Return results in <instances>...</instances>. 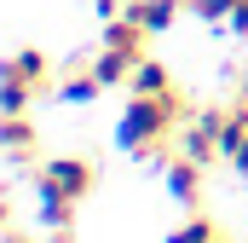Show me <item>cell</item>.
<instances>
[{
    "mask_svg": "<svg viewBox=\"0 0 248 243\" xmlns=\"http://www.w3.org/2000/svg\"><path fill=\"white\" fill-rule=\"evenodd\" d=\"M162 174H168V191H173L185 208H202V174H208V168H202L196 156H185V151L173 145V156L162 162Z\"/></svg>",
    "mask_w": 248,
    "mask_h": 243,
    "instance_id": "cell-4",
    "label": "cell"
},
{
    "mask_svg": "<svg viewBox=\"0 0 248 243\" xmlns=\"http://www.w3.org/2000/svg\"><path fill=\"white\" fill-rule=\"evenodd\" d=\"M35 180L41 185H58V191H69V197H93V185H98V162L93 156H41L35 162Z\"/></svg>",
    "mask_w": 248,
    "mask_h": 243,
    "instance_id": "cell-3",
    "label": "cell"
},
{
    "mask_svg": "<svg viewBox=\"0 0 248 243\" xmlns=\"http://www.w3.org/2000/svg\"><path fill=\"white\" fill-rule=\"evenodd\" d=\"M127 93H173V75H168V64L144 58L139 69H133V87H127Z\"/></svg>",
    "mask_w": 248,
    "mask_h": 243,
    "instance_id": "cell-12",
    "label": "cell"
},
{
    "mask_svg": "<svg viewBox=\"0 0 248 243\" xmlns=\"http://www.w3.org/2000/svg\"><path fill=\"white\" fill-rule=\"evenodd\" d=\"M225 162L248 180V81H243V93L225 104Z\"/></svg>",
    "mask_w": 248,
    "mask_h": 243,
    "instance_id": "cell-6",
    "label": "cell"
},
{
    "mask_svg": "<svg viewBox=\"0 0 248 243\" xmlns=\"http://www.w3.org/2000/svg\"><path fill=\"white\" fill-rule=\"evenodd\" d=\"M35 203H41V226H75L81 197H69V191H58V185H41V180H35Z\"/></svg>",
    "mask_w": 248,
    "mask_h": 243,
    "instance_id": "cell-9",
    "label": "cell"
},
{
    "mask_svg": "<svg viewBox=\"0 0 248 243\" xmlns=\"http://www.w3.org/2000/svg\"><path fill=\"white\" fill-rule=\"evenodd\" d=\"M179 6H190V0H127V17H139L150 35H162V29H173Z\"/></svg>",
    "mask_w": 248,
    "mask_h": 243,
    "instance_id": "cell-10",
    "label": "cell"
},
{
    "mask_svg": "<svg viewBox=\"0 0 248 243\" xmlns=\"http://www.w3.org/2000/svg\"><path fill=\"white\" fill-rule=\"evenodd\" d=\"M225 23H231V35H248V0L231 12V17H225Z\"/></svg>",
    "mask_w": 248,
    "mask_h": 243,
    "instance_id": "cell-14",
    "label": "cell"
},
{
    "mask_svg": "<svg viewBox=\"0 0 248 243\" xmlns=\"http://www.w3.org/2000/svg\"><path fill=\"white\" fill-rule=\"evenodd\" d=\"M190 116H196V104L179 87L173 93H127V110L116 122V145L139 162H168L179 145V127Z\"/></svg>",
    "mask_w": 248,
    "mask_h": 243,
    "instance_id": "cell-1",
    "label": "cell"
},
{
    "mask_svg": "<svg viewBox=\"0 0 248 243\" xmlns=\"http://www.w3.org/2000/svg\"><path fill=\"white\" fill-rule=\"evenodd\" d=\"M237 6H243V0H190V12H196V17H208V23H225Z\"/></svg>",
    "mask_w": 248,
    "mask_h": 243,
    "instance_id": "cell-13",
    "label": "cell"
},
{
    "mask_svg": "<svg viewBox=\"0 0 248 243\" xmlns=\"http://www.w3.org/2000/svg\"><path fill=\"white\" fill-rule=\"evenodd\" d=\"M0 139H6V156H12L17 168L41 156V133H35L29 110H17V116H0Z\"/></svg>",
    "mask_w": 248,
    "mask_h": 243,
    "instance_id": "cell-7",
    "label": "cell"
},
{
    "mask_svg": "<svg viewBox=\"0 0 248 243\" xmlns=\"http://www.w3.org/2000/svg\"><path fill=\"white\" fill-rule=\"evenodd\" d=\"M208 243H237V238H231V232H225V226H214V238H208Z\"/></svg>",
    "mask_w": 248,
    "mask_h": 243,
    "instance_id": "cell-15",
    "label": "cell"
},
{
    "mask_svg": "<svg viewBox=\"0 0 248 243\" xmlns=\"http://www.w3.org/2000/svg\"><path fill=\"white\" fill-rule=\"evenodd\" d=\"M214 226H219V220H208L202 208H185V220L168 232V243H208V238H214Z\"/></svg>",
    "mask_w": 248,
    "mask_h": 243,
    "instance_id": "cell-11",
    "label": "cell"
},
{
    "mask_svg": "<svg viewBox=\"0 0 248 243\" xmlns=\"http://www.w3.org/2000/svg\"><path fill=\"white\" fill-rule=\"evenodd\" d=\"M58 64L46 58V47H17L6 69H0V110L6 116H17V110H29L35 99H52L58 93Z\"/></svg>",
    "mask_w": 248,
    "mask_h": 243,
    "instance_id": "cell-2",
    "label": "cell"
},
{
    "mask_svg": "<svg viewBox=\"0 0 248 243\" xmlns=\"http://www.w3.org/2000/svg\"><path fill=\"white\" fill-rule=\"evenodd\" d=\"M98 93H104L98 64H93V58H75V64L58 75V93H52V99H63V104H98Z\"/></svg>",
    "mask_w": 248,
    "mask_h": 243,
    "instance_id": "cell-5",
    "label": "cell"
},
{
    "mask_svg": "<svg viewBox=\"0 0 248 243\" xmlns=\"http://www.w3.org/2000/svg\"><path fill=\"white\" fill-rule=\"evenodd\" d=\"M144 58H150V52H122V47H98V52H93L104 87H133V69H139Z\"/></svg>",
    "mask_w": 248,
    "mask_h": 243,
    "instance_id": "cell-8",
    "label": "cell"
}]
</instances>
